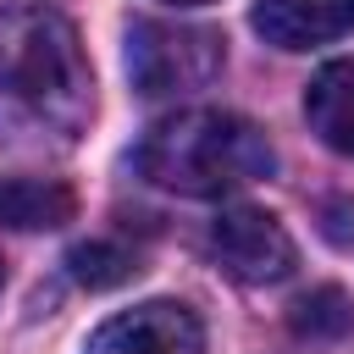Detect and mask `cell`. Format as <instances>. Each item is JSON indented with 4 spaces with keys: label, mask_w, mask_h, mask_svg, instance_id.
I'll list each match as a JSON object with an SVG mask.
<instances>
[{
    "label": "cell",
    "mask_w": 354,
    "mask_h": 354,
    "mask_svg": "<svg viewBox=\"0 0 354 354\" xmlns=\"http://www.w3.org/2000/svg\"><path fill=\"white\" fill-rule=\"evenodd\" d=\"M94 77L77 28L50 6L0 11V133L17 144H72L88 127Z\"/></svg>",
    "instance_id": "cell-1"
},
{
    "label": "cell",
    "mask_w": 354,
    "mask_h": 354,
    "mask_svg": "<svg viewBox=\"0 0 354 354\" xmlns=\"http://www.w3.org/2000/svg\"><path fill=\"white\" fill-rule=\"evenodd\" d=\"M271 166H277L271 138L249 116L210 111V105L160 116L133 149V171L166 194H183V199L238 194V188L271 177Z\"/></svg>",
    "instance_id": "cell-2"
},
{
    "label": "cell",
    "mask_w": 354,
    "mask_h": 354,
    "mask_svg": "<svg viewBox=\"0 0 354 354\" xmlns=\"http://www.w3.org/2000/svg\"><path fill=\"white\" fill-rule=\"evenodd\" d=\"M221 33L188 22H133L127 28V77L138 94H183L205 88L221 72Z\"/></svg>",
    "instance_id": "cell-3"
},
{
    "label": "cell",
    "mask_w": 354,
    "mask_h": 354,
    "mask_svg": "<svg viewBox=\"0 0 354 354\" xmlns=\"http://www.w3.org/2000/svg\"><path fill=\"white\" fill-rule=\"evenodd\" d=\"M210 260L243 282V288H266V282H282L299 254H293V238L288 227L271 216V210H254V205H232L210 221Z\"/></svg>",
    "instance_id": "cell-4"
},
{
    "label": "cell",
    "mask_w": 354,
    "mask_h": 354,
    "mask_svg": "<svg viewBox=\"0 0 354 354\" xmlns=\"http://www.w3.org/2000/svg\"><path fill=\"white\" fill-rule=\"evenodd\" d=\"M83 354H205V326L177 299H149L122 315H111Z\"/></svg>",
    "instance_id": "cell-5"
},
{
    "label": "cell",
    "mask_w": 354,
    "mask_h": 354,
    "mask_svg": "<svg viewBox=\"0 0 354 354\" xmlns=\"http://www.w3.org/2000/svg\"><path fill=\"white\" fill-rule=\"evenodd\" d=\"M254 33L277 50H310L354 33V0H260Z\"/></svg>",
    "instance_id": "cell-6"
},
{
    "label": "cell",
    "mask_w": 354,
    "mask_h": 354,
    "mask_svg": "<svg viewBox=\"0 0 354 354\" xmlns=\"http://www.w3.org/2000/svg\"><path fill=\"white\" fill-rule=\"evenodd\" d=\"M304 116H310V133L326 149L354 155V61H332V66H321L310 77Z\"/></svg>",
    "instance_id": "cell-7"
},
{
    "label": "cell",
    "mask_w": 354,
    "mask_h": 354,
    "mask_svg": "<svg viewBox=\"0 0 354 354\" xmlns=\"http://www.w3.org/2000/svg\"><path fill=\"white\" fill-rule=\"evenodd\" d=\"M72 210H77V199L55 177H0V227H11V232L66 227Z\"/></svg>",
    "instance_id": "cell-8"
},
{
    "label": "cell",
    "mask_w": 354,
    "mask_h": 354,
    "mask_svg": "<svg viewBox=\"0 0 354 354\" xmlns=\"http://www.w3.org/2000/svg\"><path fill=\"white\" fill-rule=\"evenodd\" d=\"M66 271L77 288H122L127 277H138V254L111 243V238H88V243H72L66 249Z\"/></svg>",
    "instance_id": "cell-9"
},
{
    "label": "cell",
    "mask_w": 354,
    "mask_h": 354,
    "mask_svg": "<svg viewBox=\"0 0 354 354\" xmlns=\"http://www.w3.org/2000/svg\"><path fill=\"white\" fill-rule=\"evenodd\" d=\"M288 326L299 337H343L354 326V299L343 288H310L304 299H293Z\"/></svg>",
    "instance_id": "cell-10"
},
{
    "label": "cell",
    "mask_w": 354,
    "mask_h": 354,
    "mask_svg": "<svg viewBox=\"0 0 354 354\" xmlns=\"http://www.w3.org/2000/svg\"><path fill=\"white\" fill-rule=\"evenodd\" d=\"M326 238L354 249V205H326Z\"/></svg>",
    "instance_id": "cell-11"
},
{
    "label": "cell",
    "mask_w": 354,
    "mask_h": 354,
    "mask_svg": "<svg viewBox=\"0 0 354 354\" xmlns=\"http://www.w3.org/2000/svg\"><path fill=\"white\" fill-rule=\"evenodd\" d=\"M166 6H210V0H166Z\"/></svg>",
    "instance_id": "cell-12"
},
{
    "label": "cell",
    "mask_w": 354,
    "mask_h": 354,
    "mask_svg": "<svg viewBox=\"0 0 354 354\" xmlns=\"http://www.w3.org/2000/svg\"><path fill=\"white\" fill-rule=\"evenodd\" d=\"M0 288H6V271H0Z\"/></svg>",
    "instance_id": "cell-13"
}]
</instances>
